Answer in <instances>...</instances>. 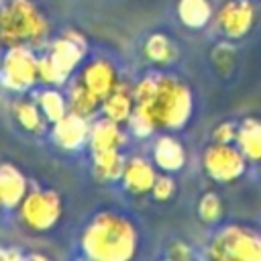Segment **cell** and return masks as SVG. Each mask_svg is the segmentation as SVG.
<instances>
[{"label": "cell", "instance_id": "6da1fadb", "mask_svg": "<svg viewBox=\"0 0 261 261\" xmlns=\"http://www.w3.org/2000/svg\"><path fill=\"white\" fill-rule=\"evenodd\" d=\"M133 110L141 112L155 128H181L194 110L192 90L181 80L163 73H147L141 77L133 90Z\"/></svg>", "mask_w": 261, "mask_h": 261}, {"label": "cell", "instance_id": "7a4b0ae2", "mask_svg": "<svg viewBox=\"0 0 261 261\" xmlns=\"http://www.w3.org/2000/svg\"><path fill=\"white\" fill-rule=\"evenodd\" d=\"M139 247V230L135 222L118 212H98L82 232V249L86 257L96 261L133 259Z\"/></svg>", "mask_w": 261, "mask_h": 261}, {"label": "cell", "instance_id": "3957f363", "mask_svg": "<svg viewBox=\"0 0 261 261\" xmlns=\"http://www.w3.org/2000/svg\"><path fill=\"white\" fill-rule=\"evenodd\" d=\"M47 31L45 16L29 0H8L0 6V39L4 45H39Z\"/></svg>", "mask_w": 261, "mask_h": 261}, {"label": "cell", "instance_id": "277c9868", "mask_svg": "<svg viewBox=\"0 0 261 261\" xmlns=\"http://www.w3.org/2000/svg\"><path fill=\"white\" fill-rule=\"evenodd\" d=\"M206 255L218 261H261V232L241 224L222 226L210 239Z\"/></svg>", "mask_w": 261, "mask_h": 261}, {"label": "cell", "instance_id": "5b68a950", "mask_svg": "<svg viewBox=\"0 0 261 261\" xmlns=\"http://www.w3.org/2000/svg\"><path fill=\"white\" fill-rule=\"evenodd\" d=\"M18 216L20 222L35 232L51 230L61 218V198L49 190L29 192L18 204Z\"/></svg>", "mask_w": 261, "mask_h": 261}, {"label": "cell", "instance_id": "8992f818", "mask_svg": "<svg viewBox=\"0 0 261 261\" xmlns=\"http://www.w3.org/2000/svg\"><path fill=\"white\" fill-rule=\"evenodd\" d=\"M0 80L12 92H24L39 80L37 55L29 45H12L0 59Z\"/></svg>", "mask_w": 261, "mask_h": 261}, {"label": "cell", "instance_id": "52a82bcc", "mask_svg": "<svg viewBox=\"0 0 261 261\" xmlns=\"http://www.w3.org/2000/svg\"><path fill=\"white\" fill-rule=\"evenodd\" d=\"M204 171L220 184H228L239 179L247 169V157L241 153L239 147L232 143H218L214 141L202 157Z\"/></svg>", "mask_w": 261, "mask_h": 261}, {"label": "cell", "instance_id": "ba28073f", "mask_svg": "<svg viewBox=\"0 0 261 261\" xmlns=\"http://www.w3.org/2000/svg\"><path fill=\"white\" fill-rule=\"evenodd\" d=\"M216 22L228 39H241L251 31L255 22V6L249 0H228L220 8Z\"/></svg>", "mask_w": 261, "mask_h": 261}, {"label": "cell", "instance_id": "9c48e42d", "mask_svg": "<svg viewBox=\"0 0 261 261\" xmlns=\"http://www.w3.org/2000/svg\"><path fill=\"white\" fill-rule=\"evenodd\" d=\"M84 53H86V41H84V37L77 35L75 31H67L65 35H61L59 39H55L51 43L47 55L69 77V73L80 65Z\"/></svg>", "mask_w": 261, "mask_h": 261}, {"label": "cell", "instance_id": "30bf717a", "mask_svg": "<svg viewBox=\"0 0 261 261\" xmlns=\"http://www.w3.org/2000/svg\"><path fill=\"white\" fill-rule=\"evenodd\" d=\"M90 137V124L88 118L75 112H67L61 116L57 122H53V141L65 149V151H75L88 143Z\"/></svg>", "mask_w": 261, "mask_h": 261}, {"label": "cell", "instance_id": "8fae6325", "mask_svg": "<svg viewBox=\"0 0 261 261\" xmlns=\"http://www.w3.org/2000/svg\"><path fill=\"white\" fill-rule=\"evenodd\" d=\"M80 80H82L84 86L100 100V104H102V100L120 84V82H118V75H116V67H114L110 61H106V59H94V61H90V63L82 69Z\"/></svg>", "mask_w": 261, "mask_h": 261}, {"label": "cell", "instance_id": "7c38bea8", "mask_svg": "<svg viewBox=\"0 0 261 261\" xmlns=\"http://www.w3.org/2000/svg\"><path fill=\"white\" fill-rule=\"evenodd\" d=\"M153 161L159 169L173 173L186 165V149L173 135H161L153 145Z\"/></svg>", "mask_w": 261, "mask_h": 261}, {"label": "cell", "instance_id": "4fadbf2b", "mask_svg": "<svg viewBox=\"0 0 261 261\" xmlns=\"http://www.w3.org/2000/svg\"><path fill=\"white\" fill-rule=\"evenodd\" d=\"M27 194V177L12 163H0V208H16Z\"/></svg>", "mask_w": 261, "mask_h": 261}, {"label": "cell", "instance_id": "5bb4252c", "mask_svg": "<svg viewBox=\"0 0 261 261\" xmlns=\"http://www.w3.org/2000/svg\"><path fill=\"white\" fill-rule=\"evenodd\" d=\"M92 153H102V151H116L124 143V135L120 130V122L104 116L96 120L90 126V137H88Z\"/></svg>", "mask_w": 261, "mask_h": 261}, {"label": "cell", "instance_id": "9a60e30c", "mask_svg": "<svg viewBox=\"0 0 261 261\" xmlns=\"http://www.w3.org/2000/svg\"><path fill=\"white\" fill-rule=\"evenodd\" d=\"M157 173L153 169V165L143 159V157H133L124 163V169H122V184L128 192L133 194H147L151 192L153 188V181H155Z\"/></svg>", "mask_w": 261, "mask_h": 261}, {"label": "cell", "instance_id": "2e32d148", "mask_svg": "<svg viewBox=\"0 0 261 261\" xmlns=\"http://www.w3.org/2000/svg\"><path fill=\"white\" fill-rule=\"evenodd\" d=\"M102 112L104 116L116 120V122H128L130 118V112L135 108V98H133V92L124 86V84H118L104 100H102Z\"/></svg>", "mask_w": 261, "mask_h": 261}, {"label": "cell", "instance_id": "e0dca14e", "mask_svg": "<svg viewBox=\"0 0 261 261\" xmlns=\"http://www.w3.org/2000/svg\"><path fill=\"white\" fill-rule=\"evenodd\" d=\"M237 147L247 157V161H261V120L249 116L237 128Z\"/></svg>", "mask_w": 261, "mask_h": 261}, {"label": "cell", "instance_id": "ac0fdd59", "mask_svg": "<svg viewBox=\"0 0 261 261\" xmlns=\"http://www.w3.org/2000/svg\"><path fill=\"white\" fill-rule=\"evenodd\" d=\"M145 57L157 65H169L177 59V47L163 33H153L145 41Z\"/></svg>", "mask_w": 261, "mask_h": 261}, {"label": "cell", "instance_id": "d6986e66", "mask_svg": "<svg viewBox=\"0 0 261 261\" xmlns=\"http://www.w3.org/2000/svg\"><path fill=\"white\" fill-rule=\"evenodd\" d=\"M94 157V175L100 181H114L122 177L124 169V157L120 151H102V153H92Z\"/></svg>", "mask_w": 261, "mask_h": 261}, {"label": "cell", "instance_id": "ffe728a7", "mask_svg": "<svg viewBox=\"0 0 261 261\" xmlns=\"http://www.w3.org/2000/svg\"><path fill=\"white\" fill-rule=\"evenodd\" d=\"M67 106L71 112L75 114H82V116H92L98 106H100V100L84 86V82L77 77L75 82L69 84V90H67Z\"/></svg>", "mask_w": 261, "mask_h": 261}, {"label": "cell", "instance_id": "44dd1931", "mask_svg": "<svg viewBox=\"0 0 261 261\" xmlns=\"http://www.w3.org/2000/svg\"><path fill=\"white\" fill-rule=\"evenodd\" d=\"M177 16L188 29H202L208 24L212 16V8L208 0H179Z\"/></svg>", "mask_w": 261, "mask_h": 261}, {"label": "cell", "instance_id": "7402d4cb", "mask_svg": "<svg viewBox=\"0 0 261 261\" xmlns=\"http://www.w3.org/2000/svg\"><path fill=\"white\" fill-rule=\"evenodd\" d=\"M14 116L18 120V124L29 130V133H35V135H41L47 126V118L43 116L37 100H18L14 104Z\"/></svg>", "mask_w": 261, "mask_h": 261}, {"label": "cell", "instance_id": "603a6c76", "mask_svg": "<svg viewBox=\"0 0 261 261\" xmlns=\"http://www.w3.org/2000/svg\"><path fill=\"white\" fill-rule=\"evenodd\" d=\"M37 104L43 112V116L47 118V122H57L61 116H65L69 112V106H67V98L55 90V88H47L43 92L37 94Z\"/></svg>", "mask_w": 261, "mask_h": 261}, {"label": "cell", "instance_id": "cb8c5ba5", "mask_svg": "<svg viewBox=\"0 0 261 261\" xmlns=\"http://www.w3.org/2000/svg\"><path fill=\"white\" fill-rule=\"evenodd\" d=\"M37 75L47 86H61V84L67 82V75L53 63V59L47 53L37 57Z\"/></svg>", "mask_w": 261, "mask_h": 261}, {"label": "cell", "instance_id": "d4e9b609", "mask_svg": "<svg viewBox=\"0 0 261 261\" xmlns=\"http://www.w3.org/2000/svg\"><path fill=\"white\" fill-rule=\"evenodd\" d=\"M222 200L214 194V192H206L200 200H198V216L204 222H216L222 216Z\"/></svg>", "mask_w": 261, "mask_h": 261}, {"label": "cell", "instance_id": "484cf974", "mask_svg": "<svg viewBox=\"0 0 261 261\" xmlns=\"http://www.w3.org/2000/svg\"><path fill=\"white\" fill-rule=\"evenodd\" d=\"M175 190H177V186H175L173 177H169V175H157L155 181H153L151 194H153V198L157 202H167V200H171V196L175 194Z\"/></svg>", "mask_w": 261, "mask_h": 261}, {"label": "cell", "instance_id": "4316f807", "mask_svg": "<svg viewBox=\"0 0 261 261\" xmlns=\"http://www.w3.org/2000/svg\"><path fill=\"white\" fill-rule=\"evenodd\" d=\"M212 137L218 143H234V139H237V126L232 122H222V124H218L214 128Z\"/></svg>", "mask_w": 261, "mask_h": 261}, {"label": "cell", "instance_id": "83f0119b", "mask_svg": "<svg viewBox=\"0 0 261 261\" xmlns=\"http://www.w3.org/2000/svg\"><path fill=\"white\" fill-rule=\"evenodd\" d=\"M167 257L169 259H190L192 257V251L188 249L186 243H171L169 245V251H167Z\"/></svg>", "mask_w": 261, "mask_h": 261}, {"label": "cell", "instance_id": "f1b7e54d", "mask_svg": "<svg viewBox=\"0 0 261 261\" xmlns=\"http://www.w3.org/2000/svg\"><path fill=\"white\" fill-rule=\"evenodd\" d=\"M0 59H2V39H0Z\"/></svg>", "mask_w": 261, "mask_h": 261}]
</instances>
